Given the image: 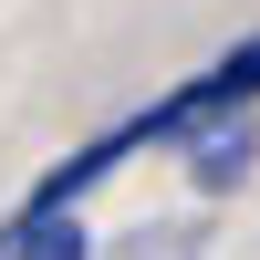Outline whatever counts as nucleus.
Returning <instances> with one entry per match:
<instances>
[{
  "label": "nucleus",
  "mask_w": 260,
  "mask_h": 260,
  "mask_svg": "<svg viewBox=\"0 0 260 260\" xmlns=\"http://www.w3.org/2000/svg\"><path fill=\"white\" fill-rule=\"evenodd\" d=\"M219 115H260V31H240L208 73H187L177 94L136 104L125 136H136V146H177V136H198V125H219Z\"/></svg>",
  "instance_id": "nucleus-1"
},
{
  "label": "nucleus",
  "mask_w": 260,
  "mask_h": 260,
  "mask_svg": "<svg viewBox=\"0 0 260 260\" xmlns=\"http://www.w3.org/2000/svg\"><path fill=\"white\" fill-rule=\"evenodd\" d=\"M125 156H136V136H125V125L83 136L73 156H52V167H42L31 187H21V208H11V219H62V208H83V198H94V187H104V177L125 167Z\"/></svg>",
  "instance_id": "nucleus-2"
},
{
  "label": "nucleus",
  "mask_w": 260,
  "mask_h": 260,
  "mask_svg": "<svg viewBox=\"0 0 260 260\" xmlns=\"http://www.w3.org/2000/svg\"><path fill=\"white\" fill-rule=\"evenodd\" d=\"M177 167H187L198 198H240L260 177V115H219V125H198V136H177Z\"/></svg>",
  "instance_id": "nucleus-3"
},
{
  "label": "nucleus",
  "mask_w": 260,
  "mask_h": 260,
  "mask_svg": "<svg viewBox=\"0 0 260 260\" xmlns=\"http://www.w3.org/2000/svg\"><path fill=\"white\" fill-rule=\"evenodd\" d=\"M0 260H94V229H83V208H62V219H0Z\"/></svg>",
  "instance_id": "nucleus-4"
},
{
  "label": "nucleus",
  "mask_w": 260,
  "mask_h": 260,
  "mask_svg": "<svg viewBox=\"0 0 260 260\" xmlns=\"http://www.w3.org/2000/svg\"><path fill=\"white\" fill-rule=\"evenodd\" d=\"M94 260H208V229L198 219H136L115 250H94Z\"/></svg>",
  "instance_id": "nucleus-5"
}]
</instances>
